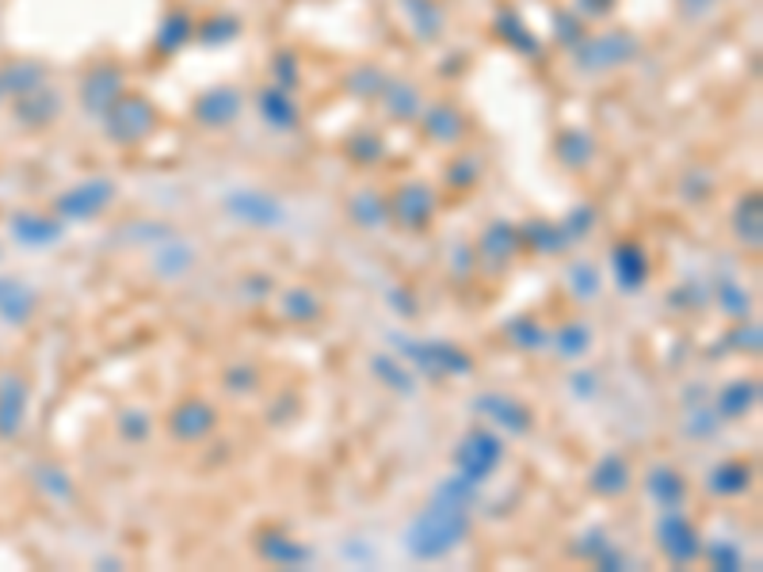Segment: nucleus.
I'll use <instances>...</instances> for the list:
<instances>
[{"label":"nucleus","mask_w":763,"mask_h":572,"mask_svg":"<svg viewBox=\"0 0 763 572\" xmlns=\"http://www.w3.org/2000/svg\"><path fill=\"white\" fill-rule=\"evenodd\" d=\"M389 302H394L397 310L405 313V317H417V302H409V298H401V290H394V294H389Z\"/></svg>","instance_id":"nucleus-56"},{"label":"nucleus","mask_w":763,"mask_h":572,"mask_svg":"<svg viewBox=\"0 0 763 572\" xmlns=\"http://www.w3.org/2000/svg\"><path fill=\"white\" fill-rule=\"evenodd\" d=\"M477 252L488 268H508V260L519 252V226H512V222H493V226H485V234L477 240Z\"/></svg>","instance_id":"nucleus-17"},{"label":"nucleus","mask_w":763,"mask_h":572,"mask_svg":"<svg viewBox=\"0 0 763 572\" xmlns=\"http://www.w3.org/2000/svg\"><path fill=\"white\" fill-rule=\"evenodd\" d=\"M496 35H501L508 46H516L519 54H538V50H542V46H538V39L530 35L527 23L519 20L516 12H501V15H496Z\"/></svg>","instance_id":"nucleus-34"},{"label":"nucleus","mask_w":763,"mask_h":572,"mask_svg":"<svg viewBox=\"0 0 763 572\" xmlns=\"http://www.w3.org/2000/svg\"><path fill=\"white\" fill-rule=\"evenodd\" d=\"M481 180V161L477 157H459V161L447 164V184L454 191H470Z\"/></svg>","instance_id":"nucleus-44"},{"label":"nucleus","mask_w":763,"mask_h":572,"mask_svg":"<svg viewBox=\"0 0 763 572\" xmlns=\"http://www.w3.org/2000/svg\"><path fill=\"white\" fill-rule=\"evenodd\" d=\"M718 302H721V310H726L729 317H749V310H752V298L744 294L737 283H729V279H721V283H718Z\"/></svg>","instance_id":"nucleus-45"},{"label":"nucleus","mask_w":763,"mask_h":572,"mask_svg":"<svg viewBox=\"0 0 763 572\" xmlns=\"http://www.w3.org/2000/svg\"><path fill=\"white\" fill-rule=\"evenodd\" d=\"M679 4H684L687 12H695V15H699V12H707V8H714L718 0H679Z\"/></svg>","instance_id":"nucleus-57"},{"label":"nucleus","mask_w":763,"mask_h":572,"mask_svg":"<svg viewBox=\"0 0 763 572\" xmlns=\"http://www.w3.org/2000/svg\"><path fill=\"white\" fill-rule=\"evenodd\" d=\"M115 198V184L111 180H85V184L69 187L62 198H57V214L69 222H93L96 214H104Z\"/></svg>","instance_id":"nucleus-8"},{"label":"nucleus","mask_w":763,"mask_h":572,"mask_svg":"<svg viewBox=\"0 0 763 572\" xmlns=\"http://www.w3.org/2000/svg\"><path fill=\"white\" fill-rule=\"evenodd\" d=\"M157 130V107L146 96H127L122 93L111 104V111L104 115V134L115 145H138L146 142Z\"/></svg>","instance_id":"nucleus-2"},{"label":"nucleus","mask_w":763,"mask_h":572,"mask_svg":"<svg viewBox=\"0 0 763 572\" xmlns=\"http://www.w3.org/2000/svg\"><path fill=\"white\" fill-rule=\"evenodd\" d=\"M519 245L535 248V252H542V256H558L569 248V237H566V229H561V222L535 218V222H527V226H519Z\"/></svg>","instance_id":"nucleus-20"},{"label":"nucleus","mask_w":763,"mask_h":572,"mask_svg":"<svg viewBox=\"0 0 763 572\" xmlns=\"http://www.w3.org/2000/svg\"><path fill=\"white\" fill-rule=\"evenodd\" d=\"M420 119H425V134L431 138V142H439V145L459 142L462 130H466V119H462V115L454 111L451 104L428 107V111H420Z\"/></svg>","instance_id":"nucleus-21"},{"label":"nucleus","mask_w":763,"mask_h":572,"mask_svg":"<svg viewBox=\"0 0 763 572\" xmlns=\"http://www.w3.org/2000/svg\"><path fill=\"white\" fill-rule=\"evenodd\" d=\"M436 206H439L436 191H431L425 180H412V184L394 191V198H389V218L401 229H409V234H420V229H428L431 218H436Z\"/></svg>","instance_id":"nucleus-7"},{"label":"nucleus","mask_w":763,"mask_h":572,"mask_svg":"<svg viewBox=\"0 0 763 572\" xmlns=\"http://www.w3.org/2000/svg\"><path fill=\"white\" fill-rule=\"evenodd\" d=\"M554 153H558V161L566 164V169L580 172L592 164L595 157V142L584 134V130H566V134H558V145H554Z\"/></svg>","instance_id":"nucleus-27"},{"label":"nucleus","mask_w":763,"mask_h":572,"mask_svg":"<svg viewBox=\"0 0 763 572\" xmlns=\"http://www.w3.org/2000/svg\"><path fill=\"white\" fill-rule=\"evenodd\" d=\"M28 409V386L20 378H0V435H15Z\"/></svg>","instance_id":"nucleus-23"},{"label":"nucleus","mask_w":763,"mask_h":572,"mask_svg":"<svg viewBox=\"0 0 763 572\" xmlns=\"http://www.w3.org/2000/svg\"><path fill=\"white\" fill-rule=\"evenodd\" d=\"M271 73H276V85L287 88V93L298 85V62L290 57V50H279V54H276V65H271Z\"/></svg>","instance_id":"nucleus-50"},{"label":"nucleus","mask_w":763,"mask_h":572,"mask_svg":"<svg viewBox=\"0 0 763 572\" xmlns=\"http://www.w3.org/2000/svg\"><path fill=\"white\" fill-rule=\"evenodd\" d=\"M191 39H195V20H191L187 12H172V15H164L161 31H157V50H161V54H176V50L191 43Z\"/></svg>","instance_id":"nucleus-31"},{"label":"nucleus","mask_w":763,"mask_h":572,"mask_svg":"<svg viewBox=\"0 0 763 572\" xmlns=\"http://www.w3.org/2000/svg\"><path fill=\"white\" fill-rule=\"evenodd\" d=\"M474 409L481 412V417H488L493 424H501L508 435H527L530 424H535V417H530L527 404H519L516 397H501V393H485L474 401Z\"/></svg>","instance_id":"nucleus-13"},{"label":"nucleus","mask_w":763,"mask_h":572,"mask_svg":"<svg viewBox=\"0 0 763 572\" xmlns=\"http://www.w3.org/2000/svg\"><path fill=\"white\" fill-rule=\"evenodd\" d=\"M256 104H260V115H264V122H268V127H276V130H294L298 127V104L290 99L287 88H279V85L264 88V93L256 96Z\"/></svg>","instance_id":"nucleus-22"},{"label":"nucleus","mask_w":763,"mask_h":572,"mask_svg":"<svg viewBox=\"0 0 763 572\" xmlns=\"http://www.w3.org/2000/svg\"><path fill=\"white\" fill-rule=\"evenodd\" d=\"M554 344H558V352L566 355V359H580V355H588V347H592V328H588L584 321H569Z\"/></svg>","instance_id":"nucleus-42"},{"label":"nucleus","mask_w":763,"mask_h":572,"mask_svg":"<svg viewBox=\"0 0 763 572\" xmlns=\"http://www.w3.org/2000/svg\"><path fill=\"white\" fill-rule=\"evenodd\" d=\"M226 386L237 389V393H248V389H256V370L252 367H229Z\"/></svg>","instance_id":"nucleus-53"},{"label":"nucleus","mask_w":763,"mask_h":572,"mask_svg":"<svg viewBox=\"0 0 763 572\" xmlns=\"http://www.w3.org/2000/svg\"><path fill=\"white\" fill-rule=\"evenodd\" d=\"M504 462V439L496 431H485V428H474L462 435L459 451H454V466L466 481L474 485H485L488 477L501 470Z\"/></svg>","instance_id":"nucleus-5"},{"label":"nucleus","mask_w":763,"mask_h":572,"mask_svg":"<svg viewBox=\"0 0 763 572\" xmlns=\"http://www.w3.org/2000/svg\"><path fill=\"white\" fill-rule=\"evenodd\" d=\"M436 500L454 504V508H470V511H474L477 500H481V493H477L474 481H466L462 474H454V477H447V481H439V485H436Z\"/></svg>","instance_id":"nucleus-37"},{"label":"nucleus","mask_w":763,"mask_h":572,"mask_svg":"<svg viewBox=\"0 0 763 572\" xmlns=\"http://www.w3.org/2000/svg\"><path fill=\"white\" fill-rule=\"evenodd\" d=\"M611 263H615V283L626 290V294H637L649 279V256L637 240H619L615 252H611Z\"/></svg>","instance_id":"nucleus-15"},{"label":"nucleus","mask_w":763,"mask_h":572,"mask_svg":"<svg viewBox=\"0 0 763 572\" xmlns=\"http://www.w3.org/2000/svg\"><path fill=\"white\" fill-rule=\"evenodd\" d=\"M256 553H260L268 565H283V569H302L310 565L313 550L302 542H294L290 535H279V530H260L256 535Z\"/></svg>","instance_id":"nucleus-14"},{"label":"nucleus","mask_w":763,"mask_h":572,"mask_svg":"<svg viewBox=\"0 0 763 572\" xmlns=\"http://www.w3.org/2000/svg\"><path fill=\"white\" fill-rule=\"evenodd\" d=\"M370 370L382 378V386L397 389V393H412V389H417V375H412L397 355H375V359H370Z\"/></svg>","instance_id":"nucleus-33"},{"label":"nucleus","mask_w":763,"mask_h":572,"mask_svg":"<svg viewBox=\"0 0 763 572\" xmlns=\"http://www.w3.org/2000/svg\"><path fill=\"white\" fill-rule=\"evenodd\" d=\"M504 333H508V339L519 347V352H538V347L550 344V336H546V328L538 317H512L508 325H504Z\"/></svg>","instance_id":"nucleus-35"},{"label":"nucleus","mask_w":763,"mask_h":572,"mask_svg":"<svg viewBox=\"0 0 763 572\" xmlns=\"http://www.w3.org/2000/svg\"><path fill=\"white\" fill-rule=\"evenodd\" d=\"M226 214L252 229H271L287 222L283 203H276V198L264 195V191H234V195H226Z\"/></svg>","instance_id":"nucleus-9"},{"label":"nucleus","mask_w":763,"mask_h":572,"mask_svg":"<svg viewBox=\"0 0 763 572\" xmlns=\"http://www.w3.org/2000/svg\"><path fill=\"white\" fill-rule=\"evenodd\" d=\"M561 229H566L569 245H577V240H584V237L595 229V206H588V203L572 206V211L566 214V222H561Z\"/></svg>","instance_id":"nucleus-43"},{"label":"nucleus","mask_w":763,"mask_h":572,"mask_svg":"<svg viewBox=\"0 0 763 572\" xmlns=\"http://www.w3.org/2000/svg\"><path fill=\"white\" fill-rule=\"evenodd\" d=\"M749 485H752L749 462H721V466L710 470V477H707V488L714 496H741V493H749Z\"/></svg>","instance_id":"nucleus-25"},{"label":"nucleus","mask_w":763,"mask_h":572,"mask_svg":"<svg viewBox=\"0 0 763 572\" xmlns=\"http://www.w3.org/2000/svg\"><path fill=\"white\" fill-rule=\"evenodd\" d=\"M0 313L12 325H23L35 313V294L23 283H15V279H0Z\"/></svg>","instance_id":"nucleus-28"},{"label":"nucleus","mask_w":763,"mask_h":572,"mask_svg":"<svg viewBox=\"0 0 763 572\" xmlns=\"http://www.w3.org/2000/svg\"><path fill=\"white\" fill-rule=\"evenodd\" d=\"M657 542L671 565H691V561L702 558L699 527H695L679 508H671L657 519Z\"/></svg>","instance_id":"nucleus-6"},{"label":"nucleus","mask_w":763,"mask_h":572,"mask_svg":"<svg viewBox=\"0 0 763 572\" xmlns=\"http://www.w3.org/2000/svg\"><path fill=\"white\" fill-rule=\"evenodd\" d=\"M733 229L744 245L756 248L760 237H763V211H760V195H744L733 211Z\"/></svg>","instance_id":"nucleus-30"},{"label":"nucleus","mask_w":763,"mask_h":572,"mask_svg":"<svg viewBox=\"0 0 763 572\" xmlns=\"http://www.w3.org/2000/svg\"><path fill=\"white\" fill-rule=\"evenodd\" d=\"M580 4H584L588 15H608L615 8V0H580Z\"/></svg>","instance_id":"nucleus-55"},{"label":"nucleus","mask_w":763,"mask_h":572,"mask_svg":"<svg viewBox=\"0 0 763 572\" xmlns=\"http://www.w3.org/2000/svg\"><path fill=\"white\" fill-rule=\"evenodd\" d=\"M347 88H352L355 96H363V99H378L382 88H386V77H382L378 69H359V73H352V77H347Z\"/></svg>","instance_id":"nucleus-48"},{"label":"nucleus","mask_w":763,"mask_h":572,"mask_svg":"<svg viewBox=\"0 0 763 572\" xmlns=\"http://www.w3.org/2000/svg\"><path fill=\"white\" fill-rule=\"evenodd\" d=\"M119 96H122L119 65H99V69H93L85 77V85H80V104H85V111L93 115V119H104Z\"/></svg>","instance_id":"nucleus-12"},{"label":"nucleus","mask_w":763,"mask_h":572,"mask_svg":"<svg viewBox=\"0 0 763 572\" xmlns=\"http://www.w3.org/2000/svg\"><path fill=\"white\" fill-rule=\"evenodd\" d=\"M149 431H153V424H149V412L146 409H127L119 417V435L127 439V443H146Z\"/></svg>","instance_id":"nucleus-46"},{"label":"nucleus","mask_w":763,"mask_h":572,"mask_svg":"<svg viewBox=\"0 0 763 572\" xmlns=\"http://www.w3.org/2000/svg\"><path fill=\"white\" fill-rule=\"evenodd\" d=\"M566 287L580 298V302H592V298L600 294V271H595V263L572 260L566 268Z\"/></svg>","instance_id":"nucleus-39"},{"label":"nucleus","mask_w":763,"mask_h":572,"mask_svg":"<svg viewBox=\"0 0 763 572\" xmlns=\"http://www.w3.org/2000/svg\"><path fill=\"white\" fill-rule=\"evenodd\" d=\"M474 530V511L431 500L409 527H405V553L417 561H443L459 550Z\"/></svg>","instance_id":"nucleus-1"},{"label":"nucleus","mask_w":763,"mask_h":572,"mask_svg":"<svg viewBox=\"0 0 763 572\" xmlns=\"http://www.w3.org/2000/svg\"><path fill=\"white\" fill-rule=\"evenodd\" d=\"M558 39L566 43L569 50L584 39V28H580V20L577 15H566V12H558Z\"/></svg>","instance_id":"nucleus-52"},{"label":"nucleus","mask_w":763,"mask_h":572,"mask_svg":"<svg viewBox=\"0 0 763 572\" xmlns=\"http://www.w3.org/2000/svg\"><path fill=\"white\" fill-rule=\"evenodd\" d=\"M12 229L23 245H54V240H62V226L46 222L43 214H20V218H12Z\"/></svg>","instance_id":"nucleus-32"},{"label":"nucleus","mask_w":763,"mask_h":572,"mask_svg":"<svg viewBox=\"0 0 763 572\" xmlns=\"http://www.w3.org/2000/svg\"><path fill=\"white\" fill-rule=\"evenodd\" d=\"M760 401V381L756 378H737L718 389L714 397V417L718 420H744Z\"/></svg>","instance_id":"nucleus-16"},{"label":"nucleus","mask_w":763,"mask_h":572,"mask_svg":"<svg viewBox=\"0 0 763 572\" xmlns=\"http://www.w3.org/2000/svg\"><path fill=\"white\" fill-rule=\"evenodd\" d=\"M57 107H62V99H57V93H46L43 85L39 88H31V93H23L20 96V119L23 122H31V127H39V122H50L57 115Z\"/></svg>","instance_id":"nucleus-29"},{"label":"nucleus","mask_w":763,"mask_h":572,"mask_svg":"<svg viewBox=\"0 0 763 572\" xmlns=\"http://www.w3.org/2000/svg\"><path fill=\"white\" fill-rule=\"evenodd\" d=\"M710 561H714V569H721V572L744 569V553H741V546H733V542H714V546H710Z\"/></svg>","instance_id":"nucleus-49"},{"label":"nucleus","mask_w":763,"mask_h":572,"mask_svg":"<svg viewBox=\"0 0 763 572\" xmlns=\"http://www.w3.org/2000/svg\"><path fill=\"white\" fill-rule=\"evenodd\" d=\"M347 214L359 229H382L389 222V198L378 191H359L347 198Z\"/></svg>","instance_id":"nucleus-24"},{"label":"nucleus","mask_w":763,"mask_h":572,"mask_svg":"<svg viewBox=\"0 0 763 572\" xmlns=\"http://www.w3.org/2000/svg\"><path fill=\"white\" fill-rule=\"evenodd\" d=\"M729 344H737L741 352H752V355H756V352H760V328L752 325V321H749V325H737L733 333H729Z\"/></svg>","instance_id":"nucleus-51"},{"label":"nucleus","mask_w":763,"mask_h":572,"mask_svg":"<svg viewBox=\"0 0 763 572\" xmlns=\"http://www.w3.org/2000/svg\"><path fill=\"white\" fill-rule=\"evenodd\" d=\"M237 31H240L237 15H211V20L198 23L195 35L203 46H222V43H229V39H237Z\"/></svg>","instance_id":"nucleus-41"},{"label":"nucleus","mask_w":763,"mask_h":572,"mask_svg":"<svg viewBox=\"0 0 763 572\" xmlns=\"http://www.w3.org/2000/svg\"><path fill=\"white\" fill-rule=\"evenodd\" d=\"M240 107H245V99H240L237 88L214 85L195 99V122L206 130H222V127H229V122H237Z\"/></svg>","instance_id":"nucleus-11"},{"label":"nucleus","mask_w":763,"mask_h":572,"mask_svg":"<svg viewBox=\"0 0 763 572\" xmlns=\"http://www.w3.org/2000/svg\"><path fill=\"white\" fill-rule=\"evenodd\" d=\"M405 8H409L412 31H417L420 39H436L439 31H443V8H439L436 0H405Z\"/></svg>","instance_id":"nucleus-38"},{"label":"nucleus","mask_w":763,"mask_h":572,"mask_svg":"<svg viewBox=\"0 0 763 572\" xmlns=\"http://www.w3.org/2000/svg\"><path fill=\"white\" fill-rule=\"evenodd\" d=\"M283 313L290 321H298V325H310V321L321 317V302H318V294H313V290L294 287V290H287V294H283Z\"/></svg>","instance_id":"nucleus-40"},{"label":"nucleus","mask_w":763,"mask_h":572,"mask_svg":"<svg viewBox=\"0 0 763 572\" xmlns=\"http://www.w3.org/2000/svg\"><path fill=\"white\" fill-rule=\"evenodd\" d=\"M157 263H161V276H169V279H180V276H187L191 271V263H195V248L184 245V240H176L169 234V245L161 248V256H157Z\"/></svg>","instance_id":"nucleus-36"},{"label":"nucleus","mask_w":763,"mask_h":572,"mask_svg":"<svg viewBox=\"0 0 763 572\" xmlns=\"http://www.w3.org/2000/svg\"><path fill=\"white\" fill-rule=\"evenodd\" d=\"M382 153H386V145H382V138L370 134V130H363V134H355L352 142H347V157L359 164H375Z\"/></svg>","instance_id":"nucleus-47"},{"label":"nucleus","mask_w":763,"mask_h":572,"mask_svg":"<svg viewBox=\"0 0 763 572\" xmlns=\"http://www.w3.org/2000/svg\"><path fill=\"white\" fill-rule=\"evenodd\" d=\"M214 424H218V412H214V404L198 401V397H187V401H180L169 412V431L180 443H198V439L211 435Z\"/></svg>","instance_id":"nucleus-10"},{"label":"nucleus","mask_w":763,"mask_h":572,"mask_svg":"<svg viewBox=\"0 0 763 572\" xmlns=\"http://www.w3.org/2000/svg\"><path fill=\"white\" fill-rule=\"evenodd\" d=\"M645 488H649V496L657 500L660 511L684 508V500H687V481L671 466H653L649 477H645Z\"/></svg>","instance_id":"nucleus-19"},{"label":"nucleus","mask_w":763,"mask_h":572,"mask_svg":"<svg viewBox=\"0 0 763 572\" xmlns=\"http://www.w3.org/2000/svg\"><path fill=\"white\" fill-rule=\"evenodd\" d=\"M378 99L386 104V111L394 115L397 122L420 119V93L412 85H405V80H386V88H382Z\"/></svg>","instance_id":"nucleus-26"},{"label":"nucleus","mask_w":763,"mask_h":572,"mask_svg":"<svg viewBox=\"0 0 763 572\" xmlns=\"http://www.w3.org/2000/svg\"><path fill=\"white\" fill-rule=\"evenodd\" d=\"M637 57V39L630 31H603L595 39H580L572 46V62L580 73H608Z\"/></svg>","instance_id":"nucleus-4"},{"label":"nucleus","mask_w":763,"mask_h":572,"mask_svg":"<svg viewBox=\"0 0 763 572\" xmlns=\"http://www.w3.org/2000/svg\"><path fill=\"white\" fill-rule=\"evenodd\" d=\"M572 386H577V397H592L595 389H600V378H595V375H577V378H572Z\"/></svg>","instance_id":"nucleus-54"},{"label":"nucleus","mask_w":763,"mask_h":572,"mask_svg":"<svg viewBox=\"0 0 763 572\" xmlns=\"http://www.w3.org/2000/svg\"><path fill=\"white\" fill-rule=\"evenodd\" d=\"M630 462L622 458V454H603L600 462L592 466V474H588V488H592L595 496H608V500H615V496H622L630 488Z\"/></svg>","instance_id":"nucleus-18"},{"label":"nucleus","mask_w":763,"mask_h":572,"mask_svg":"<svg viewBox=\"0 0 763 572\" xmlns=\"http://www.w3.org/2000/svg\"><path fill=\"white\" fill-rule=\"evenodd\" d=\"M401 352L428 378H462L474 370V355L447 344V339H401Z\"/></svg>","instance_id":"nucleus-3"}]
</instances>
